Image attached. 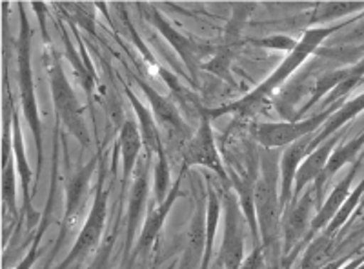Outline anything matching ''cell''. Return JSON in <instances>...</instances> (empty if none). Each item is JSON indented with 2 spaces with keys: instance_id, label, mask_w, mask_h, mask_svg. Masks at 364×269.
I'll return each instance as SVG.
<instances>
[{
  "instance_id": "obj_1",
  "label": "cell",
  "mask_w": 364,
  "mask_h": 269,
  "mask_svg": "<svg viewBox=\"0 0 364 269\" xmlns=\"http://www.w3.org/2000/svg\"><path fill=\"white\" fill-rule=\"evenodd\" d=\"M339 28L341 26H330V28H317V29H310V31H306L304 37L297 42V46L291 50V53L288 55V58L281 64V67H277V71H275L272 77H268V79H266L261 86L257 87L255 92L250 93L246 99L239 100V102L232 104V106H228V108H224L223 111L219 113L235 111L239 113L240 116H250L253 115V113H257V109H259V106L262 104V100H264L273 89H277V87L281 86V84L284 82V80L288 79V77H290V75L294 73V71L297 70V67L301 66V64L304 62V60H306L315 50H317L318 44H321L324 38L330 37V35Z\"/></svg>"
},
{
  "instance_id": "obj_2",
  "label": "cell",
  "mask_w": 364,
  "mask_h": 269,
  "mask_svg": "<svg viewBox=\"0 0 364 269\" xmlns=\"http://www.w3.org/2000/svg\"><path fill=\"white\" fill-rule=\"evenodd\" d=\"M261 170L253 191V206L259 220V235L262 238V251L269 253L277 246L281 199L277 197V162L269 153L262 155Z\"/></svg>"
},
{
  "instance_id": "obj_3",
  "label": "cell",
  "mask_w": 364,
  "mask_h": 269,
  "mask_svg": "<svg viewBox=\"0 0 364 269\" xmlns=\"http://www.w3.org/2000/svg\"><path fill=\"white\" fill-rule=\"evenodd\" d=\"M50 80L51 93H53L55 109H57V119L68 128V131L73 135L82 146L90 144V133H87L84 113L80 108L79 100L75 97L66 75H64L60 64L50 66Z\"/></svg>"
},
{
  "instance_id": "obj_4",
  "label": "cell",
  "mask_w": 364,
  "mask_h": 269,
  "mask_svg": "<svg viewBox=\"0 0 364 269\" xmlns=\"http://www.w3.org/2000/svg\"><path fill=\"white\" fill-rule=\"evenodd\" d=\"M106 216H108V191L104 190V171H100L99 184H97L95 199H93L90 216H87L86 224L80 228L79 236H77L73 249L70 251L68 258L57 269L70 268L73 262L87 257L99 246L100 236H102L104 231V224H106Z\"/></svg>"
},
{
  "instance_id": "obj_5",
  "label": "cell",
  "mask_w": 364,
  "mask_h": 269,
  "mask_svg": "<svg viewBox=\"0 0 364 269\" xmlns=\"http://www.w3.org/2000/svg\"><path fill=\"white\" fill-rule=\"evenodd\" d=\"M22 17V33L21 44H18V77H21V95L22 108H24L26 121L33 131L35 144H37L38 168H42V126L37 111V100H35L33 77H31V62H29V28L26 21L24 11H21Z\"/></svg>"
},
{
  "instance_id": "obj_6",
  "label": "cell",
  "mask_w": 364,
  "mask_h": 269,
  "mask_svg": "<svg viewBox=\"0 0 364 269\" xmlns=\"http://www.w3.org/2000/svg\"><path fill=\"white\" fill-rule=\"evenodd\" d=\"M331 111L337 109H328V111L318 113V115L310 116L306 121L301 122H281V124H257L252 128V135L262 148L273 149L290 146L294 142L301 141L304 137H310L311 133L328 122Z\"/></svg>"
},
{
  "instance_id": "obj_7",
  "label": "cell",
  "mask_w": 364,
  "mask_h": 269,
  "mask_svg": "<svg viewBox=\"0 0 364 269\" xmlns=\"http://www.w3.org/2000/svg\"><path fill=\"white\" fill-rule=\"evenodd\" d=\"M224 236L220 248V264L224 269H240L245 262V235H242V216L239 200L233 193L223 195Z\"/></svg>"
},
{
  "instance_id": "obj_8",
  "label": "cell",
  "mask_w": 364,
  "mask_h": 269,
  "mask_svg": "<svg viewBox=\"0 0 364 269\" xmlns=\"http://www.w3.org/2000/svg\"><path fill=\"white\" fill-rule=\"evenodd\" d=\"M182 157H184V166H204L219 173V177L226 180V171H224L223 162H220L219 149H217L215 138H213V133H211L210 115L208 113H203L199 129L182 148Z\"/></svg>"
},
{
  "instance_id": "obj_9",
  "label": "cell",
  "mask_w": 364,
  "mask_h": 269,
  "mask_svg": "<svg viewBox=\"0 0 364 269\" xmlns=\"http://www.w3.org/2000/svg\"><path fill=\"white\" fill-rule=\"evenodd\" d=\"M95 160H91L87 166H84L79 173H75L71 177V180L68 182L66 190V212H64V222H63V231L58 235L57 241V249L63 248L64 241L68 238L71 229L79 224L80 216H82L84 206H86V197H87V184H90V178L95 170Z\"/></svg>"
},
{
  "instance_id": "obj_10",
  "label": "cell",
  "mask_w": 364,
  "mask_h": 269,
  "mask_svg": "<svg viewBox=\"0 0 364 269\" xmlns=\"http://www.w3.org/2000/svg\"><path fill=\"white\" fill-rule=\"evenodd\" d=\"M360 162H363V157L357 158L355 164H353L352 170H350V173H348L346 177H344L339 184H337L336 190L331 191V195L326 199V202L318 207L317 215L314 216V220H311V224H310V231H308L306 236H304V242L314 241V236L317 235L321 229L326 228L328 224L333 220V216L337 215V212L341 209V206L346 202L348 195H350V187H352L353 178H355L357 171H359V168H360Z\"/></svg>"
},
{
  "instance_id": "obj_11",
  "label": "cell",
  "mask_w": 364,
  "mask_h": 269,
  "mask_svg": "<svg viewBox=\"0 0 364 269\" xmlns=\"http://www.w3.org/2000/svg\"><path fill=\"white\" fill-rule=\"evenodd\" d=\"M139 86H141L142 92L148 95V100L151 102V108H154L155 116H157V122L162 126V129H164V133L168 135V138L177 142L178 146L184 148L186 142L190 141V138H188V128L186 124L182 122L181 116H178L173 104H171L170 100L159 97V93L155 92L154 87H149L148 84L139 80Z\"/></svg>"
},
{
  "instance_id": "obj_12",
  "label": "cell",
  "mask_w": 364,
  "mask_h": 269,
  "mask_svg": "<svg viewBox=\"0 0 364 269\" xmlns=\"http://www.w3.org/2000/svg\"><path fill=\"white\" fill-rule=\"evenodd\" d=\"M315 204V193H306V195L299 199L294 209L288 212L284 224H282V235H284V255L286 260L290 258L291 249L297 248L299 242L302 241V236H306V228H310L311 220V209Z\"/></svg>"
},
{
  "instance_id": "obj_13",
  "label": "cell",
  "mask_w": 364,
  "mask_h": 269,
  "mask_svg": "<svg viewBox=\"0 0 364 269\" xmlns=\"http://www.w3.org/2000/svg\"><path fill=\"white\" fill-rule=\"evenodd\" d=\"M311 144H314V135L294 142V144L288 146L284 153H282V160H281V177H282L281 206H282V209L288 206L291 195H294L291 186L295 184V175H297L299 166H301L302 160L306 158V155H310L311 151H314V146Z\"/></svg>"
},
{
  "instance_id": "obj_14",
  "label": "cell",
  "mask_w": 364,
  "mask_h": 269,
  "mask_svg": "<svg viewBox=\"0 0 364 269\" xmlns=\"http://www.w3.org/2000/svg\"><path fill=\"white\" fill-rule=\"evenodd\" d=\"M200 190L197 186V206H195V215L190 224L188 231V248L184 253L181 269H195L199 265L200 258H204V249H206V216H204V199H200Z\"/></svg>"
},
{
  "instance_id": "obj_15",
  "label": "cell",
  "mask_w": 364,
  "mask_h": 269,
  "mask_svg": "<svg viewBox=\"0 0 364 269\" xmlns=\"http://www.w3.org/2000/svg\"><path fill=\"white\" fill-rule=\"evenodd\" d=\"M337 141H339V137H330L328 141H324L323 144L317 146V148L302 160V164L299 166L297 175H295L294 197L301 195L302 190H304L308 184L314 182V180H317V178L321 177L324 166H326L328 158L333 153V148H336Z\"/></svg>"
},
{
  "instance_id": "obj_16",
  "label": "cell",
  "mask_w": 364,
  "mask_h": 269,
  "mask_svg": "<svg viewBox=\"0 0 364 269\" xmlns=\"http://www.w3.org/2000/svg\"><path fill=\"white\" fill-rule=\"evenodd\" d=\"M363 146H364V133H363V135H359L357 138H353V141L343 144L341 148H337L336 151L331 153V157L328 158L326 166H324L321 177L315 180V191H314V193H315V200H317L318 204H321V200H323L324 187H326L328 180H330V178L333 177V175H336L337 171H339L341 168L344 166V164H348V162H353L355 158H359Z\"/></svg>"
},
{
  "instance_id": "obj_17",
  "label": "cell",
  "mask_w": 364,
  "mask_h": 269,
  "mask_svg": "<svg viewBox=\"0 0 364 269\" xmlns=\"http://www.w3.org/2000/svg\"><path fill=\"white\" fill-rule=\"evenodd\" d=\"M149 193V177H148V160L139 164V171L133 180L132 193H129L128 206V244H132V238L135 235L139 224H141L142 213H144L146 200Z\"/></svg>"
},
{
  "instance_id": "obj_18",
  "label": "cell",
  "mask_w": 364,
  "mask_h": 269,
  "mask_svg": "<svg viewBox=\"0 0 364 269\" xmlns=\"http://www.w3.org/2000/svg\"><path fill=\"white\" fill-rule=\"evenodd\" d=\"M178 190H181V178H178L177 182H175V186L171 187L168 199H166L162 204H157V207H154V209L149 212L148 219H146L144 228H142V231H141V236H139L136 253L146 251L149 246L154 244V241L157 238L159 233H161L162 226H164V220L168 219V213L171 212V206H173V202L177 200Z\"/></svg>"
},
{
  "instance_id": "obj_19",
  "label": "cell",
  "mask_w": 364,
  "mask_h": 269,
  "mask_svg": "<svg viewBox=\"0 0 364 269\" xmlns=\"http://www.w3.org/2000/svg\"><path fill=\"white\" fill-rule=\"evenodd\" d=\"M142 135L136 128V124L126 121L120 126V135H119V146H115V151H120L122 155V180L124 184L129 180V175L135 170L136 157L142 148Z\"/></svg>"
},
{
  "instance_id": "obj_20",
  "label": "cell",
  "mask_w": 364,
  "mask_h": 269,
  "mask_svg": "<svg viewBox=\"0 0 364 269\" xmlns=\"http://www.w3.org/2000/svg\"><path fill=\"white\" fill-rule=\"evenodd\" d=\"M128 97H129V100H132L133 108H135L136 116H139L142 142H144L146 149H148V153L149 155L155 153L159 157V155L164 153V146H162V142H161V131H159V128L155 126L154 116H151V113L146 109L144 104L136 99L132 92H128Z\"/></svg>"
},
{
  "instance_id": "obj_21",
  "label": "cell",
  "mask_w": 364,
  "mask_h": 269,
  "mask_svg": "<svg viewBox=\"0 0 364 269\" xmlns=\"http://www.w3.org/2000/svg\"><path fill=\"white\" fill-rule=\"evenodd\" d=\"M13 149H15V155L13 157L17 158L15 164H17V170L21 173V182H22V191H24V209L33 219V222L37 220V213L31 209V199H29V182H31V171H29L28 160H26L24 155V144H22V133L21 126H18V116L17 113H13Z\"/></svg>"
},
{
  "instance_id": "obj_22",
  "label": "cell",
  "mask_w": 364,
  "mask_h": 269,
  "mask_svg": "<svg viewBox=\"0 0 364 269\" xmlns=\"http://www.w3.org/2000/svg\"><path fill=\"white\" fill-rule=\"evenodd\" d=\"M360 111H364V93L363 95H359L357 99H353L352 102H348L346 106H343L341 109H337V113L333 116H330L328 119V122L324 124V129L321 133H318L317 137H314V149L317 148V146L323 144L324 141H328V138L333 135V133L337 131V129L341 128L343 124H346L348 121H352L353 116L359 115Z\"/></svg>"
},
{
  "instance_id": "obj_23",
  "label": "cell",
  "mask_w": 364,
  "mask_h": 269,
  "mask_svg": "<svg viewBox=\"0 0 364 269\" xmlns=\"http://www.w3.org/2000/svg\"><path fill=\"white\" fill-rule=\"evenodd\" d=\"M219 213H220V200L217 191L213 187H208V206H206V249H204V260L200 269H208L211 258V251H213V242H215V231L217 224H219Z\"/></svg>"
},
{
  "instance_id": "obj_24",
  "label": "cell",
  "mask_w": 364,
  "mask_h": 269,
  "mask_svg": "<svg viewBox=\"0 0 364 269\" xmlns=\"http://www.w3.org/2000/svg\"><path fill=\"white\" fill-rule=\"evenodd\" d=\"M331 249H333V241H331L330 235L323 233L321 236L314 238L308 246L306 253H304L301 269H323L330 258Z\"/></svg>"
},
{
  "instance_id": "obj_25",
  "label": "cell",
  "mask_w": 364,
  "mask_h": 269,
  "mask_svg": "<svg viewBox=\"0 0 364 269\" xmlns=\"http://www.w3.org/2000/svg\"><path fill=\"white\" fill-rule=\"evenodd\" d=\"M363 193H364V180H363V182H359V186H357L355 190H353L352 193H350V195H348L346 202H344L343 206H341V209H339V212H337V215L333 216V220H331V222H330V228H328L326 231H324V233H326V235L333 236L337 231H339L341 228H343V224L346 222L348 219H350V215H352V213H353V209H355V207H357V204H359L360 199H363Z\"/></svg>"
},
{
  "instance_id": "obj_26",
  "label": "cell",
  "mask_w": 364,
  "mask_h": 269,
  "mask_svg": "<svg viewBox=\"0 0 364 269\" xmlns=\"http://www.w3.org/2000/svg\"><path fill=\"white\" fill-rule=\"evenodd\" d=\"M155 18H157V26L162 29V33H164L166 37L170 38L171 44H173V46L177 48V51H178V53H181V57L184 58V62H186L188 66H193L195 57H197V48H195L193 44H191V42L188 40V38L181 37V35H178V33H175L173 29H171L170 26L166 24V22L162 21V18L159 17V15H155Z\"/></svg>"
},
{
  "instance_id": "obj_27",
  "label": "cell",
  "mask_w": 364,
  "mask_h": 269,
  "mask_svg": "<svg viewBox=\"0 0 364 269\" xmlns=\"http://www.w3.org/2000/svg\"><path fill=\"white\" fill-rule=\"evenodd\" d=\"M13 168H15V160L11 158L2 160V195H4V206L17 215V204H15L17 190H15V170Z\"/></svg>"
},
{
  "instance_id": "obj_28",
  "label": "cell",
  "mask_w": 364,
  "mask_h": 269,
  "mask_svg": "<svg viewBox=\"0 0 364 269\" xmlns=\"http://www.w3.org/2000/svg\"><path fill=\"white\" fill-rule=\"evenodd\" d=\"M170 168L166 155H159L157 166H155V202L162 204L170 195Z\"/></svg>"
},
{
  "instance_id": "obj_29",
  "label": "cell",
  "mask_w": 364,
  "mask_h": 269,
  "mask_svg": "<svg viewBox=\"0 0 364 269\" xmlns=\"http://www.w3.org/2000/svg\"><path fill=\"white\" fill-rule=\"evenodd\" d=\"M348 75H350V70H346V71H333V73L324 75L323 79H318L317 89H315V92H314V97H311V100H310V102H308L306 108H310L311 104L317 102V100L321 99V97H323L324 93L330 92L331 87H336V86L339 87L341 84H343L344 80H346Z\"/></svg>"
},
{
  "instance_id": "obj_30",
  "label": "cell",
  "mask_w": 364,
  "mask_h": 269,
  "mask_svg": "<svg viewBox=\"0 0 364 269\" xmlns=\"http://www.w3.org/2000/svg\"><path fill=\"white\" fill-rule=\"evenodd\" d=\"M113 246H115V235H108V238H104L102 244L99 246V251H97L95 258L90 264L87 269H109L112 268V253Z\"/></svg>"
},
{
  "instance_id": "obj_31",
  "label": "cell",
  "mask_w": 364,
  "mask_h": 269,
  "mask_svg": "<svg viewBox=\"0 0 364 269\" xmlns=\"http://www.w3.org/2000/svg\"><path fill=\"white\" fill-rule=\"evenodd\" d=\"M364 8L363 2H357V4H348V2H337V4H326V8L323 6V9H318L317 15H315V21H326V18L339 17V15H346L350 11H355V9Z\"/></svg>"
},
{
  "instance_id": "obj_32",
  "label": "cell",
  "mask_w": 364,
  "mask_h": 269,
  "mask_svg": "<svg viewBox=\"0 0 364 269\" xmlns=\"http://www.w3.org/2000/svg\"><path fill=\"white\" fill-rule=\"evenodd\" d=\"M44 229H46V224H42L41 228H38L37 236H35V238H33V244H31V249H29V253L24 257V260H22L21 264H18L15 269H31V265H33L35 260H37L38 244H41V236H42V233H44Z\"/></svg>"
},
{
  "instance_id": "obj_33",
  "label": "cell",
  "mask_w": 364,
  "mask_h": 269,
  "mask_svg": "<svg viewBox=\"0 0 364 269\" xmlns=\"http://www.w3.org/2000/svg\"><path fill=\"white\" fill-rule=\"evenodd\" d=\"M264 265V260H262V248L261 246H255L253 253L248 257V260L242 262L240 269H261Z\"/></svg>"
}]
</instances>
